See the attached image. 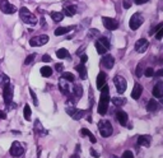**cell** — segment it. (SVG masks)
I'll list each match as a JSON object with an SVG mask.
<instances>
[{"label": "cell", "mask_w": 163, "mask_h": 158, "mask_svg": "<svg viewBox=\"0 0 163 158\" xmlns=\"http://www.w3.org/2000/svg\"><path fill=\"white\" fill-rule=\"evenodd\" d=\"M102 93H101V97H99V102H98V114L99 115H106L107 114V110H108V103H110V94H108V86H104L101 88Z\"/></svg>", "instance_id": "obj_1"}, {"label": "cell", "mask_w": 163, "mask_h": 158, "mask_svg": "<svg viewBox=\"0 0 163 158\" xmlns=\"http://www.w3.org/2000/svg\"><path fill=\"white\" fill-rule=\"evenodd\" d=\"M21 19L23 22L26 23V24H31V26H34L37 23V18H36V15H34L33 13H31V11L27 9L26 6H23L21 8Z\"/></svg>", "instance_id": "obj_2"}, {"label": "cell", "mask_w": 163, "mask_h": 158, "mask_svg": "<svg viewBox=\"0 0 163 158\" xmlns=\"http://www.w3.org/2000/svg\"><path fill=\"white\" fill-rule=\"evenodd\" d=\"M98 132L103 138H108L110 135H112V133H114V128H112L110 121L101 120L98 122Z\"/></svg>", "instance_id": "obj_3"}, {"label": "cell", "mask_w": 163, "mask_h": 158, "mask_svg": "<svg viewBox=\"0 0 163 158\" xmlns=\"http://www.w3.org/2000/svg\"><path fill=\"white\" fill-rule=\"evenodd\" d=\"M143 22H144V17H143V14L140 13V11H138V13H134L133 15H131L129 26L133 31H137L139 27L143 24Z\"/></svg>", "instance_id": "obj_4"}, {"label": "cell", "mask_w": 163, "mask_h": 158, "mask_svg": "<svg viewBox=\"0 0 163 158\" xmlns=\"http://www.w3.org/2000/svg\"><path fill=\"white\" fill-rule=\"evenodd\" d=\"M13 94H14L13 84H11L10 82L6 83V84H4V86H3V98H4L5 105L13 101Z\"/></svg>", "instance_id": "obj_5"}, {"label": "cell", "mask_w": 163, "mask_h": 158, "mask_svg": "<svg viewBox=\"0 0 163 158\" xmlns=\"http://www.w3.org/2000/svg\"><path fill=\"white\" fill-rule=\"evenodd\" d=\"M114 83H115V87H116V91H117V93L122 94L124 92L126 91V88H127V82H126V79L124 78V76H121V75H116L115 78H114Z\"/></svg>", "instance_id": "obj_6"}, {"label": "cell", "mask_w": 163, "mask_h": 158, "mask_svg": "<svg viewBox=\"0 0 163 158\" xmlns=\"http://www.w3.org/2000/svg\"><path fill=\"white\" fill-rule=\"evenodd\" d=\"M49 42V36L47 34H41V36H36L32 37L29 40V45L33 46V47H37V46H44Z\"/></svg>", "instance_id": "obj_7"}, {"label": "cell", "mask_w": 163, "mask_h": 158, "mask_svg": "<svg viewBox=\"0 0 163 158\" xmlns=\"http://www.w3.org/2000/svg\"><path fill=\"white\" fill-rule=\"evenodd\" d=\"M10 154L13 157H22L24 154V147L17 140L13 142V144L10 147Z\"/></svg>", "instance_id": "obj_8"}, {"label": "cell", "mask_w": 163, "mask_h": 158, "mask_svg": "<svg viewBox=\"0 0 163 158\" xmlns=\"http://www.w3.org/2000/svg\"><path fill=\"white\" fill-rule=\"evenodd\" d=\"M0 10L5 14H13V13H15L17 8L14 5H11L8 0H0Z\"/></svg>", "instance_id": "obj_9"}, {"label": "cell", "mask_w": 163, "mask_h": 158, "mask_svg": "<svg viewBox=\"0 0 163 158\" xmlns=\"http://www.w3.org/2000/svg\"><path fill=\"white\" fill-rule=\"evenodd\" d=\"M102 23L103 26L106 27L107 29L110 31H114V29H117L119 28V22L114 18H108V17H102Z\"/></svg>", "instance_id": "obj_10"}, {"label": "cell", "mask_w": 163, "mask_h": 158, "mask_svg": "<svg viewBox=\"0 0 163 158\" xmlns=\"http://www.w3.org/2000/svg\"><path fill=\"white\" fill-rule=\"evenodd\" d=\"M101 65L106 69H112V66L115 65V59L112 55H108V54H104L103 57L101 59Z\"/></svg>", "instance_id": "obj_11"}, {"label": "cell", "mask_w": 163, "mask_h": 158, "mask_svg": "<svg viewBox=\"0 0 163 158\" xmlns=\"http://www.w3.org/2000/svg\"><path fill=\"white\" fill-rule=\"evenodd\" d=\"M148 46H149L148 40H145V38H140V40H138L137 44H135V51L139 52V54H143V52L147 51Z\"/></svg>", "instance_id": "obj_12"}, {"label": "cell", "mask_w": 163, "mask_h": 158, "mask_svg": "<svg viewBox=\"0 0 163 158\" xmlns=\"http://www.w3.org/2000/svg\"><path fill=\"white\" fill-rule=\"evenodd\" d=\"M59 89H60L61 93L65 94V96H69V94L71 93V87H70V84H69V82H66V80L63 79V78H60Z\"/></svg>", "instance_id": "obj_13"}, {"label": "cell", "mask_w": 163, "mask_h": 158, "mask_svg": "<svg viewBox=\"0 0 163 158\" xmlns=\"http://www.w3.org/2000/svg\"><path fill=\"white\" fill-rule=\"evenodd\" d=\"M116 119H117L120 125H122V126L127 125V114L125 111H122V110L117 111V112H116Z\"/></svg>", "instance_id": "obj_14"}, {"label": "cell", "mask_w": 163, "mask_h": 158, "mask_svg": "<svg viewBox=\"0 0 163 158\" xmlns=\"http://www.w3.org/2000/svg\"><path fill=\"white\" fill-rule=\"evenodd\" d=\"M153 96L156 98H162L163 97V83L158 82L153 88Z\"/></svg>", "instance_id": "obj_15"}, {"label": "cell", "mask_w": 163, "mask_h": 158, "mask_svg": "<svg viewBox=\"0 0 163 158\" xmlns=\"http://www.w3.org/2000/svg\"><path fill=\"white\" fill-rule=\"evenodd\" d=\"M75 13H76L75 5H71V4H69V5H64V8H63V14L68 15V17H73V15H75Z\"/></svg>", "instance_id": "obj_16"}, {"label": "cell", "mask_w": 163, "mask_h": 158, "mask_svg": "<svg viewBox=\"0 0 163 158\" xmlns=\"http://www.w3.org/2000/svg\"><path fill=\"white\" fill-rule=\"evenodd\" d=\"M142 93H143V87L139 83H137L134 86V88H133V92H131V97H133L134 99H139V98H140V96H142Z\"/></svg>", "instance_id": "obj_17"}, {"label": "cell", "mask_w": 163, "mask_h": 158, "mask_svg": "<svg viewBox=\"0 0 163 158\" xmlns=\"http://www.w3.org/2000/svg\"><path fill=\"white\" fill-rule=\"evenodd\" d=\"M75 70L79 73V76H80L82 80L87 79V68H85V65H84L83 63H80L79 65H76V66H75Z\"/></svg>", "instance_id": "obj_18"}, {"label": "cell", "mask_w": 163, "mask_h": 158, "mask_svg": "<svg viewBox=\"0 0 163 158\" xmlns=\"http://www.w3.org/2000/svg\"><path fill=\"white\" fill-rule=\"evenodd\" d=\"M150 135H140L138 138V144L140 147H149L150 145Z\"/></svg>", "instance_id": "obj_19"}, {"label": "cell", "mask_w": 163, "mask_h": 158, "mask_svg": "<svg viewBox=\"0 0 163 158\" xmlns=\"http://www.w3.org/2000/svg\"><path fill=\"white\" fill-rule=\"evenodd\" d=\"M106 79H107V75H106V73H103V71H101L98 76H97V88L101 91V88H102L104 84H106Z\"/></svg>", "instance_id": "obj_20"}, {"label": "cell", "mask_w": 163, "mask_h": 158, "mask_svg": "<svg viewBox=\"0 0 163 158\" xmlns=\"http://www.w3.org/2000/svg\"><path fill=\"white\" fill-rule=\"evenodd\" d=\"M71 94L79 99L82 96H83V87H82L80 84H74V87H73V89H71Z\"/></svg>", "instance_id": "obj_21"}, {"label": "cell", "mask_w": 163, "mask_h": 158, "mask_svg": "<svg viewBox=\"0 0 163 158\" xmlns=\"http://www.w3.org/2000/svg\"><path fill=\"white\" fill-rule=\"evenodd\" d=\"M74 29V26H68V27H59V28H56L55 31V34L56 36H63V34L70 32V31Z\"/></svg>", "instance_id": "obj_22"}, {"label": "cell", "mask_w": 163, "mask_h": 158, "mask_svg": "<svg viewBox=\"0 0 163 158\" xmlns=\"http://www.w3.org/2000/svg\"><path fill=\"white\" fill-rule=\"evenodd\" d=\"M158 109H159V106H158V103L156 99H149V102H148V105H147V110L149 111V112H157Z\"/></svg>", "instance_id": "obj_23"}, {"label": "cell", "mask_w": 163, "mask_h": 158, "mask_svg": "<svg viewBox=\"0 0 163 158\" xmlns=\"http://www.w3.org/2000/svg\"><path fill=\"white\" fill-rule=\"evenodd\" d=\"M33 129H34V133H36V135H44V134H46V132L44 130V126H42V124H41L40 120L34 121Z\"/></svg>", "instance_id": "obj_24"}, {"label": "cell", "mask_w": 163, "mask_h": 158, "mask_svg": "<svg viewBox=\"0 0 163 158\" xmlns=\"http://www.w3.org/2000/svg\"><path fill=\"white\" fill-rule=\"evenodd\" d=\"M80 135H82V137H88V138H89V140H91V142H92V143H93V144H94V143H96V142H97V139H96V137H94V135H93V134H92L91 132H89V130H88V129H85V128H83V129H82V130H80Z\"/></svg>", "instance_id": "obj_25"}, {"label": "cell", "mask_w": 163, "mask_h": 158, "mask_svg": "<svg viewBox=\"0 0 163 158\" xmlns=\"http://www.w3.org/2000/svg\"><path fill=\"white\" fill-rule=\"evenodd\" d=\"M50 17H51L54 19V22H61L64 19V14L63 13H60V11H51L50 13Z\"/></svg>", "instance_id": "obj_26"}, {"label": "cell", "mask_w": 163, "mask_h": 158, "mask_svg": "<svg viewBox=\"0 0 163 158\" xmlns=\"http://www.w3.org/2000/svg\"><path fill=\"white\" fill-rule=\"evenodd\" d=\"M56 56L59 57V59H68V57H69V51L66 49H59L56 51Z\"/></svg>", "instance_id": "obj_27"}, {"label": "cell", "mask_w": 163, "mask_h": 158, "mask_svg": "<svg viewBox=\"0 0 163 158\" xmlns=\"http://www.w3.org/2000/svg\"><path fill=\"white\" fill-rule=\"evenodd\" d=\"M51 74H52V69L50 68V66H42L41 68V75L42 76H45V78H49V76H51Z\"/></svg>", "instance_id": "obj_28"}, {"label": "cell", "mask_w": 163, "mask_h": 158, "mask_svg": "<svg viewBox=\"0 0 163 158\" xmlns=\"http://www.w3.org/2000/svg\"><path fill=\"white\" fill-rule=\"evenodd\" d=\"M111 101H112V103H114L115 106H124L126 103V99L125 98H120V97H112V98H110Z\"/></svg>", "instance_id": "obj_29"}, {"label": "cell", "mask_w": 163, "mask_h": 158, "mask_svg": "<svg viewBox=\"0 0 163 158\" xmlns=\"http://www.w3.org/2000/svg\"><path fill=\"white\" fill-rule=\"evenodd\" d=\"M61 78L65 79L66 82H74V80H75L74 74H71L70 71H64L63 74H61Z\"/></svg>", "instance_id": "obj_30"}, {"label": "cell", "mask_w": 163, "mask_h": 158, "mask_svg": "<svg viewBox=\"0 0 163 158\" xmlns=\"http://www.w3.org/2000/svg\"><path fill=\"white\" fill-rule=\"evenodd\" d=\"M96 50H97V52H98L99 55H104V54H106V52L108 51V50H107L106 47H104V46H103L102 44H101V42H98V41L96 42Z\"/></svg>", "instance_id": "obj_31"}, {"label": "cell", "mask_w": 163, "mask_h": 158, "mask_svg": "<svg viewBox=\"0 0 163 158\" xmlns=\"http://www.w3.org/2000/svg\"><path fill=\"white\" fill-rule=\"evenodd\" d=\"M23 115H24V119H26L27 121L31 120V116H32V111H31L29 105H26V106H24V110H23Z\"/></svg>", "instance_id": "obj_32"}, {"label": "cell", "mask_w": 163, "mask_h": 158, "mask_svg": "<svg viewBox=\"0 0 163 158\" xmlns=\"http://www.w3.org/2000/svg\"><path fill=\"white\" fill-rule=\"evenodd\" d=\"M85 112H87V111H84V110H76L75 112L71 115V117L74 119V120H80V119L85 115Z\"/></svg>", "instance_id": "obj_33"}, {"label": "cell", "mask_w": 163, "mask_h": 158, "mask_svg": "<svg viewBox=\"0 0 163 158\" xmlns=\"http://www.w3.org/2000/svg\"><path fill=\"white\" fill-rule=\"evenodd\" d=\"M98 42H101V44H102L107 50H110L111 44H110V41H108L107 37H99V38H98Z\"/></svg>", "instance_id": "obj_34"}, {"label": "cell", "mask_w": 163, "mask_h": 158, "mask_svg": "<svg viewBox=\"0 0 163 158\" xmlns=\"http://www.w3.org/2000/svg\"><path fill=\"white\" fill-rule=\"evenodd\" d=\"M34 57H36V54H31V55H28L24 60V65H29L34 60Z\"/></svg>", "instance_id": "obj_35"}, {"label": "cell", "mask_w": 163, "mask_h": 158, "mask_svg": "<svg viewBox=\"0 0 163 158\" xmlns=\"http://www.w3.org/2000/svg\"><path fill=\"white\" fill-rule=\"evenodd\" d=\"M135 74H137V76H142V74H143V63L138 64L137 70H135Z\"/></svg>", "instance_id": "obj_36"}, {"label": "cell", "mask_w": 163, "mask_h": 158, "mask_svg": "<svg viewBox=\"0 0 163 158\" xmlns=\"http://www.w3.org/2000/svg\"><path fill=\"white\" fill-rule=\"evenodd\" d=\"M99 34V31L98 29H89V33H88V37L89 38H94L96 36Z\"/></svg>", "instance_id": "obj_37"}, {"label": "cell", "mask_w": 163, "mask_h": 158, "mask_svg": "<svg viewBox=\"0 0 163 158\" xmlns=\"http://www.w3.org/2000/svg\"><path fill=\"white\" fill-rule=\"evenodd\" d=\"M9 82H10V80L5 74H0V83H1L3 86H4V84H6V83H9Z\"/></svg>", "instance_id": "obj_38"}, {"label": "cell", "mask_w": 163, "mask_h": 158, "mask_svg": "<svg viewBox=\"0 0 163 158\" xmlns=\"http://www.w3.org/2000/svg\"><path fill=\"white\" fill-rule=\"evenodd\" d=\"M144 75H145V76H153V75H154L153 68H147L145 71H144Z\"/></svg>", "instance_id": "obj_39"}, {"label": "cell", "mask_w": 163, "mask_h": 158, "mask_svg": "<svg viewBox=\"0 0 163 158\" xmlns=\"http://www.w3.org/2000/svg\"><path fill=\"white\" fill-rule=\"evenodd\" d=\"M121 158H134V154H133V152H131V151H125L122 153Z\"/></svg>", "instance_id": "obj_40"}, {"label": "cell", "mask_w": 163, "mask_h": 158, "mask_svg": "<svg viewBox=\"0 0 163 158\" xmlns=\"http://www.w3.org/2000/svg\"><path fill=\"white\" fill-rule=\"evenodd\" d=\"M29 94H31V96H32V98H33V103H34V105H36V106H38V101H37V96H36V93H34V92H33V89H31V88H29Z\"/></svg>", "instance_id": "obj_41"}, {"label": "cell", "mask_w": 163, "mask_h": 158, "mask_svg": "<svg viewBox=\"0 0 163 158\" xmlns=\"http://www.w3.org/2000/svg\"><path fill=\"white\" fill-rule=\"evenodd\" d=\"M162 36H163V28H159V29L157 31L156 38H157V40H162Z\"/></svg>", "instance_id": "obj_42"}, {"label": "cell", "mask_w": 163, "mask_h": 158, "mask_svg": "<svg viewBox=\"0 0 163 158\" xmlns=\"http://www.w3.org/2000/svg\"><path fill=\"white\" fill-rule=\"evenodd\" d=\"M42 61H45V63H50V61H51V56L46 54V55L42 56Z\"/></svg>", "instance_id": "obj_43"}, {"label": "cell", "mask_w": 163, "mask_h": 158, "mask_svg": "<svg viewBox=\"0 0 163 158\" xmlns=\"http://www.w3.org/2000/svg\"><path fill=\"white\" fill-rule=\"evenodd\" d=\"M6 107H8V110H14L15 107H17V105H15V103H13V101H11L9 103H6Z\"/></svg>", "instance_id": "obj_44"}, {"label": "cell", "mask_w": 163, "mask_h": 158, "mask_svg": "<svg viewBox=\"0 0 163 158\" xmlns=\"http://www.w3.org/2000/svg\"><path fill=\"white\" fill-rule=\"evenodd\" d=\"M130 6H131L130 0H124V8H125V9H129Z\"/></svg>", "instance_id": "obj_45"}, {"label": "cell", "mask_w": 163, "mask_h": 158, "mask_svg": "<svg viewBox=\"0 0 163 158\" xmlns=\"http://www.w3.org/2000/svg\"><path fill=\"white\" fill-rule=\"evenodd\" d=\"M55 68H56L57 71H63V70H64V65H63V64H56Z\"/></svg>", "instance_id": "obj_46"}, {"label": "cell", "mask_w": 163, "mask_h": 158, "mask_svg": "<svg viewBox=\"0 0 163 158\" xmlns=\"http://www.w3.org/2000/svg\"><path fill=\"white\" fill-rule=\"evenodd\" d=\"M133 1L135 4H138V5H142V4H144V3H148L149 0H133Z\"/></svg>", "instance_id": "obj_47"}, {"label": "cell", "mask_w": 163, "mask_h": 158, "mask_svg": "<svg viewBox=\"0 0 163 158\" xmlns=\"http://www.w3.org/2000/svg\"><path fill=\"white\" fill-rule=\"evenodd\" d=\"M87 60H88V56L85 55V54H83V55L80 56V61H82V63L84 64V63H85V61H87Z\"/></svg>", "instance_id": "obj_48"}, {"label": "cell", "mask_w": 163, "mask_h": 158, "mask_svg": "<svg viewBox=\"0 0 163 158\" xmlns=\"http://www.w3.org/2000/svg\"><path fill=\"white\" fill-rule=\"evenodd\" d=\"M91 154H92L93 157H96V158H98V157H99V153H98V152H96L94 149H91Z\"/></svg>", "instance_id": "obj_49"}, {"label": "cell", "mask_w": 163, "mask_h": 158, "mask_svg": "<svg viewBox=\"0 0 163 158\" xmlns=\"http://www.w3.org/2000/svg\"><path fill=\"white\" fill-rule=\"evenodd\" d=\"M0 119H6V115H5V112H3V111H0Z\"/></svg>", "instance_id": "obj_50"}, {"label": "cell", "mask_w": 163, "mask_h": 158, "mask_svg": "<svg viewBox=\"0 0 163 158\" xmlns=\"http://www.w3.org/2000/svg\"><path fill=\"white\" fill-rule=\"evenodd\" d=\"M156 75H157V76H162V75H163V70H162V69L157 71V74H156Z\"/></svg>", "instance_id": "obj_51"}, {"label": "cell", "mask_w": 163, "mask_h": 158, "mask_svg": "<svg viewBox=\"0 0 163 158\" xmlns=\"http://www.w3.org/2000/svg\"><path fill=\"white\" fill-rule=\"evenodd\" d=\"M37 149H38V151H37V157H40V154H41V152H42V151H41V147H38Z\"/></svg>", "instance_id": "obj_52"}, {"label": "cell", "mask_w": 163, "mask_h": 158, "mask_svg": "<svg viewBox=\"0 0 163 158\" xmlns=\"http://www.w3.org/2000/svg\"><path fill=\"white\" fill-rule=\"evenodd\" d=\"M87 121H88V122H92V121H93L92 116H88V117H87Z\"/></svg>", "instance_id": "obj_53"}, {"label": "cell", "mask_w": 163, "mask_h": 158, "mask_svg": "<svg viewBox=\"0 0 163 158\" xmlns=\"http://www.w3.org/2000/svg\"><path fill=\"white\" fill-rule=\"evenodd\" d=\"M70 158H79V156H78V154H73Z\"/></svg>", "instance_id": "obj_54"}]
</instances>
